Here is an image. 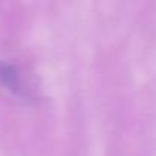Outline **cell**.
I'll return each instance as SVG.
<instances>
[{"label": "cell", "mask_w": 156, "mask_h": 156, "mask_svg": "<svg viewBox=\"0 0 156 156\" xmlns=\"http://www.w3.org/2000/svg\"><path fill=\"white\" fill-rule=\"evenodd\" d=\"M0 80H2V83L8 89H11L14 94L23 95L25 90H23V86H22V81H20V76H19L17 70L12 66H9L3 61H0Z\"/></svg>", "instance_id": "obj_1"}]
</instances>
